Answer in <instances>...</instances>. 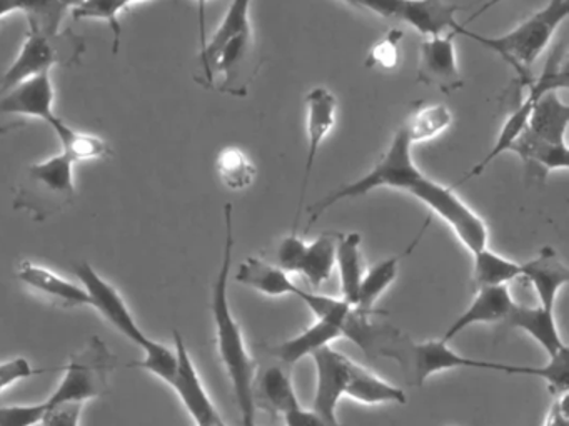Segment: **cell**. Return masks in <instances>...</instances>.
<instances>
[{
  "label": "cell",
  "mask_w": 569,
  "mask_h": 426,
  "mask_svg": "<svg viewBox=\"0 0 569 426\" xmlns=\"http://www.w3.org/2000/svg\"><path fill=\"white\" fill-rule=\"evenodd\" d=\"M224 248L221 268L212 285L211 312L214 320L216 345L222 366L231 382L232 393L238 403L241 426H258L256 422V363L249 353L244 333L229 302V275H231L232 252H234V223L232 205H224Z\"/></svg>",
  "instance_id": "obj_1"
},
{
  "label": "cell",
  "mask_w": 569,
  "mask_h": 426,
  "mask_svg": "<svg viewBox=\"0 0 569 426\" xmlns=\"http://www.w3.org/2000/svg\"><path fill=\"white\" fill-rule=\"evenodd\" d=\"M72 270H74V275L78 276L81 285L88 290L92 308L98 310L126 338L141 346L142 352H144V358L141 362L131 363V366L146 369V372L158 376L161 382L171 385L172 378H174L176 366H178V356H176L174 349L149 338L142 332L141 326L136 322L134 315H132L121 293L108 280L102 278L91 263H74Z\"/></svg>",
  "instance_id": "obj_2"
},
{
  "label": "cell",
  "mask_w": 569,
  "mask_h": 426,
  "mask_svg": "<svg viewBox=\"0 0 569 426\" xmlns=\"http://www.w3.org/2000/svg\"><path fill=\"white\" fill-rule=\"evenodd\" d=\"M569 16V0H548L545 7L536 10L528 19L498 37L482 36V33L459 29L458 36L469 37L481 43L486 49L498 53L516 72L521 85L528 87L532 82V65L538 62L541 53L548 49L552 37Z\"/></svg>",
  "instance_id": "obj_3"
},
{
  "label": "cell",
  "mask_w": 569,
  "mask_h": 426,
  "mask_svg": "<svg viewBox=\"0 0 569 426\" xmlns=\"http://www.w3.org/2000/svg\"><path fill=\"white\" fill-rule=\"evenodd\" d=\"M569 126V106L558 92H548L536 102L528 125L509 145L525 163L526 172L542 173L569 169V149L566 133Z\"/></svg>",
  "instance_id": "obj_4"
},
{
  "label": "cell",
  "mask_w": 569,
  "mask_h": 426,
  "mask_svg": "<svg viewBox=\"0 0 569 426\" xmlns=\"http://www.w3.org/2000/svg\"><path fill=\"white\" fill-rule=\"evenodd\" d=\"M569 349L556 356H549L542 366L511 365V363L492 362V359L468 358L459 355L449 343L439 339L412 343L409 368L415 375L416 385L421 386L429 376L446 369H489L506 375L536 376L545 379L556 396L568 393Z\"/></svg>",
  "instance_id": "obj_5"
},
{
  "label": "cell",
  "mask_w": 569,
  "mask_h": 426,
  "mask_svg": "<svg viewBox=\"0 0 569 426\" xmlns=\"http://www.w3.org/2000/svg\"><path fill=\"white\" fill-rule=\"evenodd\" d=\"M425 176V173L416 165L412 159V143L406 135L402 126L396 130L391 143H389L381 159L365 175L355 182L345 183L338 189L331 190L328 195L309 206V222L305 233L312 229L316 222L339 202L349 199H359L378 189L399 190L409 193V190Z\"/></svg>",
  "instance_id": "obj_6"
},
{
  "label": "cell",
  "mask_w": 569,
  "mask_h": 426,
  "mask_svg": "<svg viewBox=\"0 0 569 426\" xmlns=\"http://www.w3.org/2000/svg\"><path fill=\"white\" fill-rule=\"evenodd\" d=\"M76 200L74 162L64 153L31 163L16 192L14 209L46 222Z\"/></svg>",
  "instance_id": "obj_7"
},
{
  "label": "cell",
  "mask_w": 569,
  "mask_h": 426,
  "mask_svg": "<svg viewBox=\"0 0 569 426\" xmlns=\"http://www.w3.org/2000/svg\"><path fill=\"white\" fill-rule=\"evenodd\" d=\"M118 365V356L99 336H91L79 352L72 353L61 383L48 402L49 409L64 403L84 405L109 392V378Z\"/></svg>",
  "instance_id": "obj_8"
},
{
  "label": "cell",
  "mask_w": 569,
  "mask_h": 426,
  "mask_svg": "<svg viewBox=\"0 0 569 426\" xmlns=\"http://www.w3.org/2000/svg\"><path fill=\"white\" fill-rule=\"evenodd\" d=\"M565 55L566 49L562 45L556 47L552 50L551 55L546 60L545 70H542L541 75L538 79H532V82L528 85V93L516 103L515 109L506 116L505 123H502L501 130H499L498 136H496L495 145L482 156L481 162L476 163L456 185L468 182L472 176L481 175L489 163L495 162L499 155L508 152L509 145L518 139L519 133L528 125L529 116H531L532 110H535L536 102L545 93L568 89V69L565 65Z\"/></svg>",
  "instance_id": "obj_9"
},
{
  "label": "cell",
  "mask_w": 569,
  "mask_h": 426,
  "mask_svg": "<svg viewBox=\"0 0 569 426\" xmlns=\"http://www.w3.org/2000/svg\"><path fill=\"white\" fill-rule=\"evenodd\" d=\"M409 195L425 203L431 213L448 223L471 255L488 248V225L465 200L456 195L455 186L442 185L425 175L412 186Z\"/></svg>",
  "instance_id": "obj_10"
},
{
  "label": "cell",
  "mask_w": 569,
  "mask_h": 426,
  "mask_svg": "<svg viewBox=\"0 0 569 426\" xmlns=\"http://www.w3.org/2000/svg\"><path fill=\"white\" fill-rule=\"evenodd\" d=\"M84 52V40L74 33H62L59 39H49L29 30L21 52L8 72L0 77V90L11 89L31 77L51 72L54 65H71Z\"/></svg>",
  "instance_id": "obj_11"
},
{
  "label": "cell",
  "mask_w": 569,
  "mask_h": 426,
  "mask_svg": "<svg viewBox=\"0 0 569 426\" xmlns=\"http://www.w3.org/2000/svg\"><path fill=\"white\" fill-rule=\"evenodd\" d=\"M358 9L371 10L382 19L408 23L425 37L458 36L461 23L456 20L459 7L448 0H356Z\"/></svg>",
  "instance_id": "obj_12"
},
{
  "label": "cell",
  "mask_w": 569,
  "mask_h": 426,
  "mask_svg": "<svg viewBox=\"0 0 569 426\" xmlns=\"http://www.w3.org/2000/svg\"><path fill=\"white\" fill-rule=\"evenodd\" d=\"M174 346L178 366H176L174 378L169 386L181 399L186 412L189 413L196 426H228L209 396L198 368L192 362L191 353L186 346L184 338L178 329H174Z\"/></svg>",
  "instance_id": "obj_13"
},
{
  "label": "cell",
  "mask_w": 569,
  "mask_h": 426,
  "mask_svg": "<svg viewBox=\"0 0 569 426\" xmlns=\"http://www.w3.org/2000/svg\"><path fill=\"white\" fill-rule=\"evenodd\" d=\"M338 99L326 87H315L306 95V132H308V152H306L305 170H302L301 192H299L298 212H296L292 232H298L301 220L302 202L308 193L309 180L315 169L316 156L325 140L331 135L338 122Z\"/></svg>",
  "instance_id": "obj_14"
},
{
  "label": "cell",
  "mask_w": 569,
  "mask_h": 426,
  "mask_svg": "<svg viewBox=\"0 0 569 426\" xmlns=\"http://www.w3.org/2000/svg\"><path fill=\"white\" fill-rule=\"evenodd\" d=\"M316 365V393L312 409L329 426H341L338 418L339 402L345 396L352 359L335 346L328 345L312 355Z\"/></svg>",
  "instance_id": "obj_15"
},
{
  "label": "cell",
  "mask_w": 569,
  "mask_h": 426,
  "mask_svg": "<svg viewBox=\"0 0 569 426\" xmlns=\"http://www.w3.org/2000/svg\"><path fill=\"white\" fill-rule=\"evenodd\" d=\"M418 82L435 87L446 95L465 87L456 55L455 33L422 40L419 45Z\"/></svg>",
  "instance_id": "obj_16"
},
{
  "label": "cell",
  "mask_w": 569,
  "mask_h": 426,
  "mask_svg": "<svg viewBox=\"0 0 569 426\" xmlns=\"http://www.w3.org/2000/svg\"><path fill=\"white\" fill-rule=\"evenodd\" d=\"M54 100L51 72L41 73L11 89L0 90V115L32 116L49 123L56 116Z\"/></svg>",
  "instance_id": "obj_17"
},
{
  "label": "cell",
  "mask_w": 569,
  "mask_h": 426,
  "mask_svg": "<svg viewBox=\"0 0 569 426\" xmlns=\"http://www.w3.org/2000/svg\"><path fill=\"white\" fill-rule=\"evenodd\" d=\"M515 305L516 302L508 285L478 286V293L472 298L471 305L451 323L441 339L449 343L471 326L506 322Z\"/></svg>",
  "instance_id": "obj_18"
},
{
  "label": "cell",
  "mask_w": 569,
  "mask_h": 426,
  "mask_svg": "<svg viewBox=\"0 0 569 426\" xmlns=\"http://www.w3.org/2000/svg\"><path fill=\"white\" fill-rule=\"evenodd\" d=\"M521 278L531 283L538 305L555 310L559 292L569 283V268L552 246H542L535 258L521 263Z\"/></svg>",
  "instance_id": "obj_19"
},
{
  "label": "cell",
  "mask_w": 569,
  "mask_h": 426,
  "mask_svg": "<svg viewBox=\"0 0 569 426\" xmlns=\"http://www.w3.org/2000/svg\"><path fill=\"white\" fill-rule=\"evenodd\" d=\"M18 278L26 286L41 293L58 305L68 306V308L91 306V298H89L88 290L84 286L58 275L48 266L38 265L31 260L19 263Z\"/></svg>",
  "instance_id": "obj_20"
},
{
  "label": "cell",
  "mask_w": 569,
  "mask_h": 426,
  "mask_svg": "<svg viewBox=\"0 0 569 426\" xmlns=\"http://www.w3.org/2000/svg\"><path fill=\"white\" fill-rule=\"evenodd\" d=\"M506 322L512 328L521 329L526 335L531 336L545 348L548 356H556L569 349L559 333L555 310H548L541 305L526 306L516 303Z\"/></svg>",
  "instance_id": "obj_21"
},
{
  "label": "cell",
  "mask_w": 569,
  "mask_h": 426,
  "mask_svg": "<svg viewBox=\"0 0 569 426\" xmlns=\"http://www.w3.org/2000/svg\"><path fill=\"white\" fill-rule=\"evenodd\" d=\"M345 396L369 406L389 405V403L405 405L408 402L405 389L386 382L385 378L358 363H352Z\"/></svg>",
  "instance_id": "obj_22"
},
{
  "label": "cell",
  "mask_w": 569,
  "mask_h": 426,
  "mask_svg": "<svg viewBox=\"0 0 569 426\" xmlns=\"http://www.w3.org/2000/svg\"><path fill=\"white\" fill-rule=\"evenodd\" d=\"M236 282L268 296L292 295L298 286L292 282L291 273L259 256H249L239 265Z\"/></svg>",
  "instance_id": "obj_23"
},
{
  "label": "cell",
  "mask_w": 569,
  "mask_h": 426,
  "mask_svg": "<svg viewBox=\"0 0 569 426\" xmlns=\"http://www.w3.org/2000/svg\"><path fill=\"white\" fill-rule=\"evenodd\" d=\"M339 338H342V332L335 323L316 318V322L305 332L276 346L274 355L286 365H296L299 359L315 355L318 349L332 345Z\"/></svg>",
  "instance_id": "obj_24"
},
{
  "label": "cell",
  "mask_w": 569,
  "mask_h": 426,
  "mask_svg": "<svg viewBox=\"0 0 569 426\" xmlns=\"http://www.w3.org/2000/svg\"><path fill=\"white\" fill-rule=\"evenodd\" d=\"M361 243L359 233H346V235H339L338 248H336V266L341 278V298L352 306L358 302L359 285L365 273L362 272Z\"/></svg>",
  "instance_id": "obj_25"
},
{
  "label": "cell",
  "mask_w": 569,
  "mask_h": 426,
  "mask_svg": "<svg viewBox=\"0 0 569 426\" xmlns=\"http://www.w3.org/2000/svg\"><path fill=\"white\" fill-rule=\"evenodd\" d=\"M338 239L339 235L335 233H322L306 245L298 273H301L315 290L321 288L331 278L332 270L336 268Z\"/></svg>",
  "instance_id": "obj_26"
},
{
  "label": "cell",
  "mask_w": 569,
  "mask_h": 426,
  "mask_svg": "<svg viewBox=\"0 0 569 426\" xmlns=\"http://www.w3.org/2000/svg\"><path fill=\"white\" fill-rule=\"evenodd\" d=\"M59 142H61L62 153L68 155L72 162H82V160L106 159L111 155V146L101 136L92 135V133L79 132L64 122L61 116L56 115L48 123Z\"/></svg>",
  "instance_id": "obj_27"
},
{
  "label": "cell",
  "mask_w": 569,
  "mask_h": 426,
  "mask_svg": "<svg viewBox=\"0 0 569 426\" xmlns=\"http://www.w3.org/2000/svg\"><path fill=\"white\" fill-rule=\"evenodd\" d=\"M452 120L455 115L445 103H426L416 106L401 126L415 145L442 135L452 125Z\"/></svg>",
  "instance_id": "obj_28"
},
{
  "label": "cell",
  "mask_w": 569,
  "mask_h": 426,
  "mask_svg": "<svg viewBox=\"0 0 569 426\" xmlns=\"http://www.w3.org/2000/svg\"><path fill=\"white\" fill-rule=\"evenodd\" d=\"M252 0H232L222 19L221 26L216 30L214 36L208 40L204 49L201 50L202 72L208 73L209 65L214 60L216 53L222 49L228 40L242 33H252L251 19H249V10H251Z\"/></svg>",
  "instance_id": "obj_29"
},
{
  "label": "cell",
  "mask_w": 569,
  "mask_h": 426,
  "mask_svg": "<svg viewBox=\"0 0 569 426\" xmlns=\"http://www.w3.org/2000/svg\"><path fill=\"white\" fill-rule=\"evenodd\" d=\"M401 260L402 255L389 256V258L376 263L368 272L362 273L356 308L366 313L379 312L375 308L376 303L381 298L382 293L395 283Z\"/></svg>",
  "instance_id": "obj_30"
},
{
  "label": "cell",
  "mask_w": 569,
  "mask_h": 426,
  "mask_svg": "<svg viewBox=\"0 0 569 426\" xmlns=\"http://www.w3.org/2000/svg\"><path fill=\"white\" fill-rule=\"evenodd\" d=\"M216 172L222 185L232 192L248 190L258 176V169L251 156L238 146H226L216 159Z\"/></svg>",
  "instance_id": "obj_31"
},
{
  "label": "cell",
  "mask_w": 569,
  "mask_h": 426,
  "mask_svg": "<svg viewBox=\"0 0 569 426\" xmlns=\"http://www.w3.org/2000/svg\"><path fill=\"white\" fill-rule=\"evenodd\" d=\"M475 272L472 278L478 286L509 285L521 278V263L512 262L492 250L485 248L472 255Z\"/></svg>",
  "instance_id": "obj_32"
},
{
  "label": "cell",
  "mask_w": 569,
  "mask_h": 426,
  "mask_svg": "<svg viewBox=\"0 0 569 426\" xmlns=\"http://www.w3.org/2000/svg\"><path fill=\"white\" fill-rule=\"evenodd\" d=\"M258 386L266 405L281 416L301 405L291 375L281 366H269L259 378Z\"/></svg>",
  "instance_id": "obj_33"
},
{
  "label": "cell",
  "mask_w": 569,
  "mask_h": 426,
  "mask_svg": "<svg viewBox=\"0 0 569 426\" xmlns=\"http://www.w3.org/2000/svg\"><path fill=\"white\" fill-rule=\"evenodd\" d=\"M22 13L28 17L29 30L59 39L68 7L61 0H21Z\"/></svg>",
  "instance_id": "obj_34"
},
{
  "label": "cell",
  "mask_w": 569,
  "mask_h": 426,
  "mask_svg": "<svg viewBox=\"0 0 569 426\" xmlns=\"http://www.w3.org/2000/svg\"><path fill=\"white\" fill-rule=\"evenodd\" d=\"M128 9L124 0H84L81 6L72 9V17L76 20H104L111 27L114 43H112V52L118 53L121 45L122 26L119 16L122 10Z\"/></svg>",
  "instance_id": "obj_35"
},
{
  "label": "cell",
  "mask_w": 569,
  "mask_h": 426,
  "mask_svg": "<svg viewBox=\"0 0 569 426\" xmlns=\"http://www.w3.org/2000/svg\"><path fill=\"white\" fill-rule=\"evenodd\" d=\"M402 30L392 29L369 49L368 69L395 70L401 62Z\"/></svg>",
  "instance_id": "obj_36"
},
{
  "label": "cell",
  "mask_w": 569,
  "mask_h": 426,
  "mask_svg": "<svg viewBox=\"0 0 569 426\" xmlns=\"http://www.w3.org/2000/svg\"><path fill=\"white\" fill-rule=\"evenodd\" d=\"M48 402L0 406V426H38L48 415Z\"/></svg>",
  "instance_id": "obj_37"
},
{
  "label": "cell",
  "mask_w": 569,
  "mask_h": 426,
  "mask_svg": "<svg viewBox=\"0 0 569 426\" xmlns=\"http://www.w3.org/2000/svg\"><path fill=\"white\" fill-rule=\"evenodd\" d=\"M306 242L298 232H291L288 236L282 239L278 246V263L284 272L298 273L299 265H301L302 255H305Z\"/></svg>",
  "instance_id": "obj_38"
},
{
  "label": "cell",
  "mask_w": 569,
  "mask_h": 426,
  "mask_svg": "<svg viewBox=\"0 0 569 426\" xmlns=\"http://www.w3.org/2000/svg\"><path fill=\"white\" fill-rule=\"evenodd\" d=\"M38 373L41 372L36 369L24 356L8 359V362H0V392H4L9 386L16 385V383L22 382V379L38 375Z\"/></svg>",
  "instance_id": "obj_39"
},
{
  "label": "cell",
  "mask_w": 569,
  "mask_h": 426,
  "mask_svg": "<svg viewBox=\"0 0 569 426\" xmlns=\"http://www.w3.org/2000/svg\"><path fill=\"white\" fill-rule=\"evenodd\" d=\"M82 405L79 403H64L51 408L42 419L41 426H79Z\"/></svg>",
  "instance_id": "obj_40"
},
{
  "label": "cell",
  "mask_w": 569,
  "mask_h": 426,
  "mask_svg": "<svg viewBox=\"0 0 569 426\" xmlns=\"http://www.w3.org/2000/svg\"><path fill=\"white\" fill-rule=\"evenodd\" d=\"M282 418L286 426H329L315 409H306L301 405L286 412Z\"/></svg>",
  "instance_id": "obj_41"
},
{
  "label": "cell",
  "mask_w": 569,
  "mask_h": 426,
  "mask_svg": "<svg viewBox=\"0 0 569 426\" xmlns=\"http://www.w3.org/2000/svg\"><path fill=\"white\" fill-rule=\"evenodd\" d=\"M545 426H569L568 393L556 396L546 415Z\"/></svg>",
  "instance_id": "obj_42"
},
{
  "label": "cell",
  "mask_w": 569,
  "mask_h": 426,
  "mask_svg": "<svg viewBox=\"0 0 569 426\" xmlns=\"http://www.w3.org/2000/svg\"><path fill=\"white\" fill-rule=\"evenodd\" d=\"M209 0H196L198 3V17H199V37H201V50L204 49L208 43V37H206V7H208Z\"/></svg>",
  "instance_id": "obj_43"
},
{
  "label": "cell",
  "mask_w": 569,
  "mask_h": 426,
  "mask_svg": "<svg viewBox=\"0 0 569 426\" xmlns=\"http://www.w3.org/2000/svg\"><path fill=\"white\" fill-rule=\"evenodd\" d=\"M16 12H22L21 0H0V20Z\"/></svg>",
  "instance_id": "obj_44"
},
{
  "label": "cell",
  "mask_w": 569,
  "mask_h": 426,
  "mask_svg": "<svg viewBox=\"0 0 569 426\" xmlns=\"http://www.w3.org/2000/svg\"><path fill=\"white\" fill-rule=\"evenodd\" d=\"M62 3H64L68 9H76V7L81 6L84 0H61Z\"/></svg>",
  "instance_id": "obj_45"
},
{
  "label": "cell",
  "mask_w": 569,
  "mask_h": 426,
  "mask_svg": "<svg viewBox=\"0 0 569 426\" xmlns=\"http://www.w3.org/2000/svg\"><path fill=\"white\" fill-rule=\"evenodd\" d=\"M126 3L129 6H132V3H141V2H148V0H124Z\"/></svg>",
  "instance_id": "obj_46"
},
{
  "label": "cell",
  "mask_w": 569,
  "mask_h": 426,
  "mask_svg": "<svg viewBox=\"0 0 569 426\" xmlns=\"http://www.w3.org/2000/svg\"><path fill=\"white\" fill-rule=\"evenodd\" d=\"M345 2H348L349 6L358 7V3H356V0H345Z\"/></svg>",
  "instance_id": "obj_47"
},
{
  "label": "cell",
  "mask_w": 569,
  "mask_h": 426,
  "mask_svg": "<svg viewBox=\"0 0 569 426\" xmlns=\"http://www.w3.org/2000/svg\"><path fill=\"white\" fill-rule=\"evenodd\" d=\"M259 426V425H258Z\"/></svg>",
  "instance_id": "obj_48"
}]
</instances>
